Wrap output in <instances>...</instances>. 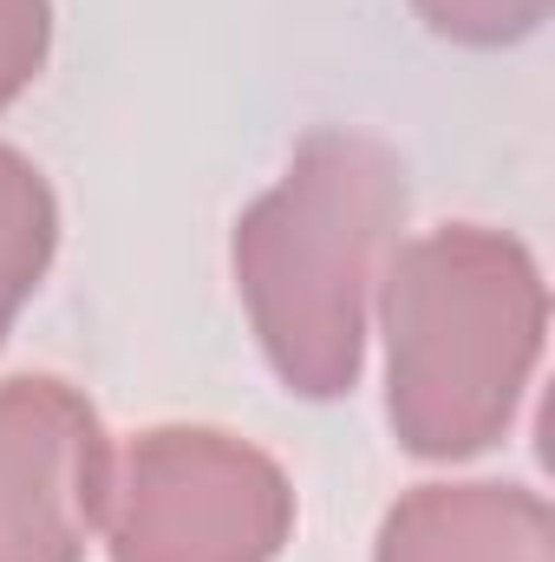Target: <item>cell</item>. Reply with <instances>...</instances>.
<instances>
[{"label": "cell", "mask_w": 555, "mask_h": 562, "mask_svg": "<svg viewBox=\"0 0 555 562\" xmlns=\"http://www.w3.org/2000/svg\"><path fill=\"white\" fill-rule=\"evenodd\" d=\"M406 223L399 150L347 125L294 144L269 196L236 223V288L256 340L301 400H340L366 360V314Z\"/></svg>", "instance_id": "6da1fadb"}, {"label": "cell", "mask_w": 555, "mask_h": 562, "mask_svg": "<svg viewBox=\"0 0 555 562\" xmlns=\"http://www.w3.org/2000/svg\"><path fill=\"white\" fill-rule=\"evenodd\" d=\"M386 419L412 458L497 445L543 360L550 294L536 256L484 223L399 243L380 276Z\"/></svg>", "instance_id": "7a4b0ae2"}, {"label": "cell", "mask_w": 555, "mask_h": 562, "mask_svg": "<svg viewBox=\"0 0 555 562\" xmlns=\"http://www.w3.org/2000/svg\"><path fill=\"white\" fill-rule=\"evenodd\" d=\"M112 562H275L294 537V491L269 451L209 425H150L112 451Z\"/></svg>", "instance_id": "3957f363"}, {"label": "cell", "mask_w": 555, "mask_h": 562, "mask_svg": "<svg viewBox=\"0 0 555 562\" xmlns=\"http://www.w3.org/2000/svg\"><path fill=\"white\" fill-rule=\"evenodd\" d=\"M112 438L53 373L0 380V562H86L105 517Z\"/></svg>", "instance_id": "277c9868"}, {"label": "cell", "mask_w": 555, "mask_h": 562, "mask_svg": "<svg viewBox=\"0 0 555 562\" xmlns=\"http://www.w3.org/2000/svg\"><path fill=\"white\" fill-rule=\"evenodd\" d=\"M373 562H555V517L530 484H418L386 510Z\"/></svg>", "instance_id": "5b68a950"}, {"label": "cell", "mask_w": 555, "mask_h": 562, "mask_svg": "<svg viewBox=\"0 0 555 562\" xmlns=\"http://www.w3.org/2000/svg\"><path fill=\"white\" fill-rule=\"evenodd\" d=\"M59 249V203L46 177L0 144V340L13 334L20 307L46 281V262Z\"/></svg>", "instance_id": "8992f818"}, {"label": "cell", "mask_w": 555, "mask_h": 562, "mask_svg": "<svg viewBox=\"0 0 555 562\" xmlns=\"http://www.w3.org/2000/svg\"><path fill=\"white\" fill-rule=\"evenodd\" d=\"M418 20L457 46H517L550 20L555 0H412Z\"/></svg>", "instance_id": "52a82bcc"}, {"label": "cell", "mask_w": 555, "mask_h": 562, "mask_svg": "<svg viewBox=\"0 0 555 562\" xmlns=\"http://www.w3.org/2000/svg\"><path fill=\"white\" fill-rule=\"evenodd\" d=\"M53 46V0H0V105H13Z\"/></svg>", "instance_id": "ba28073f"}]
</instances>
